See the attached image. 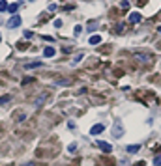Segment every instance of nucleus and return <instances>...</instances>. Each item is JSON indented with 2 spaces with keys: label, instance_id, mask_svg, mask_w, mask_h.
I'll list each match as a JSON object with an SVG mask.
<instances>
[{
  "label": "nucleus",
  "instance_id": "6e6552de",
  "mask_svg": "<svg viewBox=\"0 0 161 166\" xmlns=\"http://www.w3.org/2000/svg\"><path fill=\"white\" fill-rule=\"evenodd\" d=\"M99 41H101V36H92L90 37V45H98Z\"/></svg>",
  "mask_w": 161,
  "mask_h": 166
},
{
  "label": "nucleus",
  "instance_id": "39448f33",
  "mask_svg": "<svg viewBox=\"0 0 161 166\" xmlns=\"http://www.w3.org/2000/svg\"><path fill=\"white\" fill-rule=\"evenodd\" d=\"M56 54V51L53 49V47H45V49H43V56H47V58H53Z\"/></svg>",
  "mask_w": 161,
  "mask_h": 166
},
{
  "label": "nucleus",
  "instance_id": "4468645a",
  "mask_svg": "<svg viewBox=\"0 0 161 166\" xmlns=\"http://www.w3.org/2000/svg\"><path fill=\"white\" fill-rule=\"evenodd\" d=\"M83 32V26H75V36H79Z\"/></svg>",
  "mask_w": 161,
  "mask_h": 166
},
{
  "label": "nucleus",
  "instance_id": "f257e3e1",
  "mask_svg": "<svg viewBox=\"0 0 161 166\" xmlns=\"http://www.w3.org/2000/svg\"><path fill=\"white\" fill-rule=\"evenodd\" d=\"M112 136H114V138H122V136H124V129H122V123H120V122H116V125H114Z\"/></svg>",
  "mask_w": 161,
  "mask_h": 166
},
{
  "label": "nucleus",
  "instance_id": "7ed1b4c3",
  "mask_svg": "<svg viewBox=\"0 0 161 166\" xmlns=\"http://www.w3.org/2000/svg\"><path fill=\"white\" fill-rule=\"evenodd\" d=\"M8 26H10V28H17V26H21V17H19V15H13V17L10 19V22H8Z\"/></svg>",
  "mask_w": 161,
  "mask_h": 166
},
{
  "label": "nucleus",
  "instance_id": "423d86ee",
  "mask_svg": "<svg viewBox=\"0 0 161 166\" xmlns=\"http://www.w3.org/2000/svg\"><path fill=\"white\" fill-rule=\"evenodd\" d=\"M139 21H141V13L139 11H133L129 15V22H133V25H135V22H139Z\"/></svg>",
  "mask_w": 161,
  "mask_h": 166
},
{
  "label": "nucleus",
  "instance_id": "20e7f679",
  "mask_svg": "<svg viewBox=\"0 0 161 166\" xmlns=\"http://www.w3.org/2000/svg\"><path fill=\"white\" fill-rule=\"evenodd\" d=\"M103 131H105V125H101V123H98V125H94V127H92V129H90V134H94V136H96V134H101Z\"/></svg>",
  "mask_w": 161,
  "mask_h": 166
},
{
  "label": "nucleus",
  "instance_id": "9d476101",
  "mask_svg": "<svg viewBox=\"0 0 161 166\" xmlns=\"http://www.w3.org/2000/svg\"><path fill=\"white\" fill-rule=\"evenodd\" d=\"M8 2H6V0H0V11H8Z\"/></svg>",
  "mask_w": 161,
  "mask_h": 166
},
{
  "label": "nucleus",
  "instance_id": "1a4fd4ad",
  "mask_svg": "<svg viewBox=\"0 0 161 166\" xmlns=\"http://www.w3.org/2000/svg\"><path fill=\"white\" fill-rule=\"evenodd\" d=\"M17 10H19V4H10V6H8V11H10V13H13V15H15V11H17Z\"/></svg>",
  "mask_w": 161,
  "mask_h": 166
},
{
  "label": "nucleus",
  "instance_id": "f03ea898",
  "mask_svg": "<svg viewBox=\"0 0 161 166\" xmlns=\"http://www.w3.org/2000/svg\"><path fill=\"white\" fill-rule=\"evenodd\" d=\"M96 146H98V148H99L101 151H105V153H111V151H112V146L109 144V142H101V140H99Z\"/></svg>",
  "mask_w": 161,
  "mask_h": 166
},
{
  "label": "nucleus",
  "instance_id": "412c9836",
  "mask_svg": "<svg viewBox=\"0 0 161 166\" xmlns=\"http://www.w3.org/2000/svg\"><path fill=\"white\" fill-rule=\"evenodd\" d=\"M157 30H159V34H161V26H159V28H157Z\"/></svg>",
  "mask_w": 161,
  "mask_h": 166
},
{
  "label": "nucleus",
  "instance_id": "aec40b11",
  "mask_svg": "<svg viewBox=\"0 0 161 166\" xmlns=\"http://www.w3.org/2000/svg\"><path fill=\"white\" fill-rule=\"evenodd\" d=\"M135 166H144V162H137V164H135Z\"/></svg>",
  "mask_w": 161,
  "mask_h": 166
},
{
  "label": "nucleus",
  "instance_id": "5701e85b",
  "mask_svg": "<svg viewBox=\"0 0 161 166\" xmlns=\"http://www.w3.org/2000/svg\"><path fill=\"white\" fill-rule=\"evenodd\" d=\"M30 2H34V0H30Z\"/></svg>",
  "mask_w": 161,
  "mask_h": 166
},
{
  "label": "nucleus",
  "instance_id": "f8f14e48",
  "mask_svg": "<svg viewBox=\"0 0 161 166\" xmlns=\"http://www.w3.org/2000/svg\"><path fill=\"white\" fill-rule=\"evenodd\" d=\"M10 101V95H4V97H0V105H4V103H8Z\"/></svg>",
  "mask_w": 161,
  "mask_h": 166
},
{
  "label": "nucleus",
  "instance_id": "9b49d317",
  "mask_svg": "<svg viewBox=\"0 0 161 166\" xmlns=\"http://www.w3.org/2000/svg\"><path fill=\"white\" fill-rule=\"evenodd\" d=\"M39 65H41L39 62H34V64H26L25 67H26V69H32V67H39Z\"/></svg>",
  "mask_w": 161,
  "mask_h": 166
},
{
  "label": "nucleus",
  "instance_id": "f3484780",
  "mask_svg": "<svg viewBox=\"0 0 161 166\" xmlns=\"http://www.w3.org/2000/svg\"><path fill=\"white\" fill-rule=\"evenodd\" d=\"M54 26H56V28H60V26H62V21H60V19H56V21H54Z\"/></svg>",
  "mask_w": 161,
  "mask_h": 166
},
{
  "label": "nucleus",
  "instance_id": "a211bd4d",
  "mask_svg": "<svg viewBox=\"0 0 161 166\" xmlns=\"http://www.w3.org/2000/svg\"><path fill=\"white\" fill-rule=\"evenodd\" d=\"M25 37H26V39H30V37H32V32H30V30H26V32H25Z\"/></svg>",
  "mask_w": 161,
  "mask_h": 166
},
{
  "label": "nucleus",
  "instance_id": "4be33fe9",
  "mask_svg": "<svg viewBox=\"0 0 161 166\" xmlns=\"http://www.w3.org/2000/svg\"><path fill=\"white\" fill-rule=\"evenodd\" d=\"M0 41H2V36H0Z\"/></svg>",
  "mask_w": 161,
  "mask_h": 166
},
{
  "label": "nucleus",
  "instance_id": "ddd939ff",
  "mask_svg": "<svg viewBox=\"0 0 161 166\" xmlns=\"http://www.w3.org/2000/svg\"><path fill=\"white\" fill-rule=\"evenodd\" d=\"M154 164H155V166H161V157H159V155L154 159Z\"/></svg>",
  "mask_w": 161,
  "mask_h": 166
},
{
  "label": "nucleus",
  "instance_id": "2eb2a0df",
  "mask_svg": "<svg viewBox=\"0 0 161 166\" xmlns=\"http://www.w3.org/2000/svg\"><path fill=\"white\" fill-rule=\"evenodd\" d=\"M83 56H84V54H77V56H75V60H73V62H75V64H77V62H81V60H83Z\"/></svg>",
  "mask_w": 161,
  "mask_h": 166
},
{
  "label": "nucleus",
  "instance_id": "6ab92c4d",
  "mask_svg": "<svg viewBox=\"0 0 161 166\" xmlns=\"http://www.w3.org/2000/svg\"><path fill=\"white\" fill-rule=\"evenodd\" d=\"M49 11H56V4H51L49 6Z\"/></svg>",
  "mask_w": 161,
  "mask_h": 166
},
{
  "label": "nucleus",
  "instance_id": "0eeeda50",
  "mask_svg": "<svg viewBox=\"0 0 161 166\" xmlns=\"http://www.w3.org/2000/svg\"><path fill=\"white\" fill-rule=\"evenodd\" d=\"M126 149H127V153H137V151L141 149V146L139 144H133V146H127Z\"/></svg>",
  "mask_w": 161,
  "mask_h": 166
},
{
  "label": "nucleus",
  "instance_id": "dca6fc26",
  "mask_svg": "<svg viewBox=\"0 0 161 166\" xmlns=\"http://www.w3.org/2000/svg\"><path fill=\"white\" fill-rule=\"evenodd\" d=\"M70 151L75 153V151H77V144H71V146H70Z\"/></svg>",
  "mask_w": 161,
  "mask_h": 166
}]
</instances>
